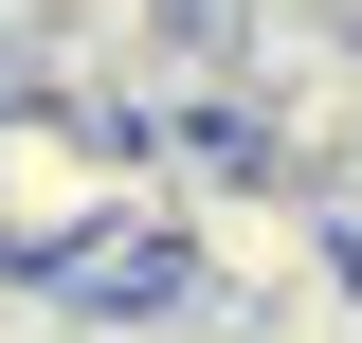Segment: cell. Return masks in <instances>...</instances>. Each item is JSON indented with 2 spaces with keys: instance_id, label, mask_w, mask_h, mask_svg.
<instances>
[{
  "instance_id": "cell-2",
  "label": "cell",
  "mask_w": 362,
  "mask_h": 343,
  "mask_svg": "<svg viewBox=\"0 0 362 343\" xmlns=\"http://www.w3.org/2000/svg\"><path fill=\"white\" fill-rule=\"evenodd\" d=\"M0 343H90V325H73V307L37 289V271H0Z\"/></svg>"
},
{
  "instance_id": "cell-1",
  "label": "cell",
  "mask_w": 362,
  "mask_h": 343,
  "mask_svg": "<svg viewBox=\"0 0 362 343\" xmlns=\"http://www.w3.org/2000/svg\"><path fill=\"white\" fill-rule=\"evenodd\" d=\"M127 163H145V145L109 127V109H73V90H0V271L73 253L90 217L127 199Z\"/></svg>"
},
{
  "instance_id": "cell-3",
  "label": "cell",
  "mask_w": 362,
  "mask_h": 343,
  "mask_svg": "<svg viewBox=\"0 0 362 343\" xmlns=\"http://www.w3.org/2000/svg\"><path fill=\"white\" fill-rule=\"evenodd\" d=\"M54 18H73V0H0V37H54Z\"/></svg>"
}]
</instances>
